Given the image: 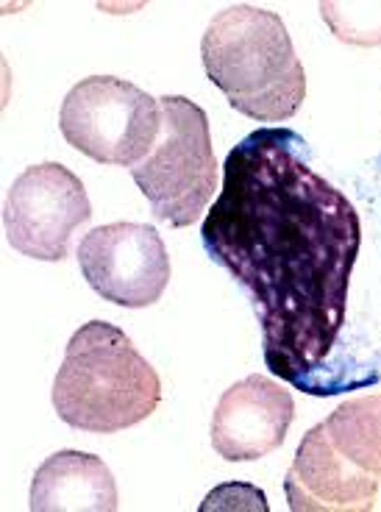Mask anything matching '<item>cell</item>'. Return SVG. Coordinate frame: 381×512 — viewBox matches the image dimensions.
Returning <instances> with one entry per match:
<instances>
[{
  "instance_id": "10",
  "label": "cell",
  "mask_w": 381,
  "mask_h": 512,
  "mask_svg": "<svg viewBox=\"0 0 381 512\" xmlns=\"http://www.w3.org/2000/svg\"><path fill=\"white\" fill-rule=\"evenodd\" d=\"M117 507L115 474L95 454L56 451L31 479L34 512H115Z\"/></svg>"
},
{
  "instance_id": "12",
  "label": "cell",
  "mask_w": 381,
  "mask_h": 512,
  "mask_svg": "<svg viewBox=\"0 0 381 512\" xmlns=\"http://www.w3.org/2000/svg\"><path fill=\"white\" fill-rule=\"evenodd\" d=\"M320 14L331 28V34L348 45L359 48H379L381 45V3H345L326 0L320 3Z\"/></svg>"
},
{
  "instance_id": "13",
  "label": "cell",
  "mask_w": 381,
  "mask_h": 512,
  "mask_svg": "<svg viewBox=\"0 0 381 512\" xmlns=\"http://www.w3.org/2000/svg\"><path fill=\"white\" fill-rule=\"evenodd\" d=\"M201 512L215 510H256L267 512V499L259 487L248 485V482H229V485L215 487L206 501L198 507Z\"/></svg>"
},
{
  "instance_id": "7",
  "label": "cell",
  "mask_w": 381,
  "mask_h": 512,
  "mask_svg": "<svg viewBox=\"0 0 381 512\" xmlns=\"http://www.w3.org/2000/svg\"><path fill=\"white\" fill-rule=\"evenodd\" d=\"M78 265L103 301L123 309L153 307L170 284V256L148 223H106L78 243Z\"/></svg>"
},
{
  "instance_id": "9",
  "label": "cell",
  "mask_w": 381,
  "mask_h": 512,
  "mask_svg": "<svg viewBox=\"0 0 381 512\" xmlns=\"http://www.w3.org/2000/svg\"><path fill=\"white\" fill-rule=\"evenodd\" d=\"M381 476L359 468L331 443L326 423L312 426L295 451L284 479L293 512H370L376 510Z\"/></svg>"
},
{
  "instance_id": "3",
  "label": "cell",
  "mask_w": 381,
  "mask_h": 512,
  "mask_svg": "<svg viewBox=\"0 0 381 512\" xmlns=\"http://www.w3.org/2000/svg\"><path fill=\"white\" fill-rule=\"evenodd\" d=\"M51 398L67 426L115 435L151 418L162 401V379L123 329L89 320L64 348Z\"/></svg>"
},
{
  "instance_id": "1",
  "label": "cell",
  "mask_w": 381,
  "mask_h": 512,
  "mask_svg": "<svg viewBox=\"0 0 381 512\" xmlns=\"http://www.w3.org/2000/svg\"><path fill=\"white\" fill-rule=\"evenodd\" d=\"M201 240L251 295L270 373L309 396L340 393L331 357L345 329L362 220L309 165L301 134L256 128L231 148Z\"/></svg>"
},
{
  "instance_id": "6",
  "label": "cell",
  "mask_w": 381,
  "mask_h": 512,
  "mask_svg": "<svg viewBox=\"0 0 381 512\" xmlns=\"http://www.w3.org/2000/svg\"><path fill=\"white\" fill-rule=\"evenodd\" d=\"M92 218L84 184L59 162L26 167L3 204V229L14 251L39 262H62L70 243Z\"/></svg>"
},
{
  "instance_id": "5",
  "label": "cell",
  "mask_w": 381,
  "mask_h": 512,
  "mask_svg": "<svg viewBox=\"0 0 381 512\" xmlns=\"http://www.w3.org/2000/svg\"><path fill=\"white\" fill-rule=\"evenodd\" d=\"M59 128L78 154L131 170L159 140L162 101L123 78H84L64 95Z\"/></svg>"
},
{
  "instance_id": "11",
  "label": "cell",
  "mask_w": 381,
  "mask_h": 512,
  "mask_svg": "<svg viewBox=\"0 0 381 512\" xmlns=\"http://www.w3.org/2000/svg\"><path fill=\"white\" fill-rule=\"evenodd\" d=\"M323 423L348 460L381 476V393L345 401Z\"/></svg>"
},
{
  "instance_id": "2",
  "label": "cell",
  "mask_w": 381,
  "mask_h": 512,
  "mask_svg": "<svg viewBox=\"0 0 381 512\" xmlns=\"http://www.w3.org/2000/svg\"><path fill=\"white\" fill-rule=\"evenodd\" d=\"M201 59L231 109L259 123L290 120L306 98L304 64L276 12L248 3L220 9L201 39Z\"/></svg>"
},
{
  "instance_id": "8",
  "label": "cell",
  "mask_w": 381,
  "mask_h": 512,
  "mask_svg": "<svg viewBox=\"0 0 381 512\" xmlns=\"http://www.w3.org/2000/svg\"><path fill=\"white\" fill-rule=\"evenodd\" d=\"M295 421V401L270 376L254 373L231 384L212 415V448L223 460H262L284 446Z\"/></svg>"
},
{
  "instance_id": "4",
  "label": "cell",
  "mask_w": 381,
  "mask_h": 512,
  "mask_svg": "<svg viewBox=\"0 0 381 512\" xmlns=\"http://www.w3.org/2000/svg\"><path fill=\"white\" fill-rule=\"evenodd\" d=\"M131 179L151 204V215L173 229L204 218L220 184L209 117L184 95L162 98V131L153 151L131 167Z\"/></svg>"
}]
</instances>
